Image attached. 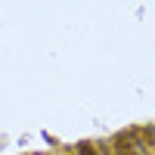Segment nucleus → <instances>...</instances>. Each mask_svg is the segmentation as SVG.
<instances>
[{"label": "nucleus", "instance_id": "f257e3e1", "mask_svg": "<svg viewBox=\"0 0 155 155\" xmlns=\"http://www.w3.org/2000/svg\"><path fill=\"white\" fill-rule=\"evenodd\" d=\"M149 146V130H127L115 140V155H146Z\"/></svg>", "mask_w": 155, "mask_h": 155}, {"label": "nucleus", "instance_id": "f03ea898", "mask_svg": "<svg viewBox=\"0 0 155 155\" xmlns=\"http://www.w3.org/2000/svg\"><path fill=\"white\" fill-rule=\"evenodd\" d=\"M78 152H81V155H96V152H93V146H90V143H81V146H78Z\"/></svg>", "mask_w": 155, "mask_h": 155}]
</instances>
